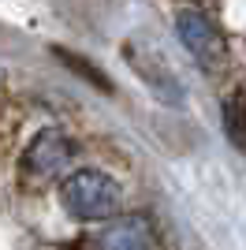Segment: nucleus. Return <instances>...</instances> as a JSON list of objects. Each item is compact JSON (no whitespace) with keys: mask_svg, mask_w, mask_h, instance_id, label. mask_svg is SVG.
<instances>
[{"mask_svg":"<svg viewBox=\"0 0 246 250\" xmlns=\"http://www.w3.org/2000/svg\"><path fill=\"white\" fill-rule=\"evenodd\" d=\"M52 56L63 63V67H71V71H79L86 83H93L101 94H112V83L104 79V71L97 67V63H90V60H82V56H75L71 49H63V45H52Z\"/></svg>","mask_w":246,"mask_h":250,"instance_id":"nucleus-6","label":"nucleus"},{"mask_svg":"<svg viewBox=\"0 0 246 250\" xmlns=\"http://www.w3.org/2000/svg\"><path fill=\"white\" fill-rule=\"evenodd\" d=\"M224 131L227 142L246 153V94H235L224 101Z\"/></svg>","mask_w":246,"mask_h":250,"instance_id":"nucleus-7","label":"nucleus"},{"mask_svg":"<svg viewBox=\"0 0 246 250\" xmlns=\"http://www.w3.org/2000/svg\"><path fill=\"white\" fill-rule=\"evenodd\" d=\"M123 60L138 71V79H142V83L149 86L164 104H179V101H183V86L175 83L172 67H168L161 56H153L149 49H138V45L127 42V45H123Z\"/></svg>","mask_w":246,"mask_h":250,"instance_id":"nucleus-4","label":"nucleus"},{"mask_svg":"<svg viewBox=\"0 0 246 250\" xmlns=\"http://www.w3.org/2000/svg\"><path fill=\"white\" fill-rule=\"evenodd\" d=\"M75 157V146L71 138L60 135V131H41L38 138H34L30 146H26V153H22V179L26 183H45V179H52L60 168L71 165Z\"/></svg>","mask_w":246,"mask_h":250,"instance_id":"nucleus-3","label":"nucleus"},{"mask_svg":"<svg viewBox=\"0 0 246 250\" xmlns=\"http://www.w3.org/2000/svg\"><path fill=\"white\" fill-rule=\"evenodd\" d=\"M175 34H179L183 49L190 52L202 67H220V63H224V56H227L224 38H220L216 22L209 19L205 11H194V8L175 11Z\"/></svg>","mask_w":246,"mask_h":250,"instance_id":"nucleus-2","label":"nucleus"},{"mask_svg":"<svg viewBox=\"0 0 246 250\" xmlns=\"http://www.w3.org/2000/svg\"><path fill=\"white\" fill-rule=\"evenodd\" d=\"M120 202H123L120 183L97 168H79L60 183V206L75 220H116Z\"/></svg>","mask_w":246,"mask_h":250,"instance_id":"nucleus-1","label":"nucleus"},{"mask_svg":"<svg viewBox=\"0 0 246 250\" xmlns=\"http://www.w3.org/2000/svg\"><path fill=\"white\" fill-rule=\"evenodd\" d=\"M97 250H149L153 247V231L145 217H116L108 220V228H101Z\"/></svg>","mask_w":246,"mask_h":250,"instance_id":"nucleus-5","label":"nucleus"}]
</instances>
